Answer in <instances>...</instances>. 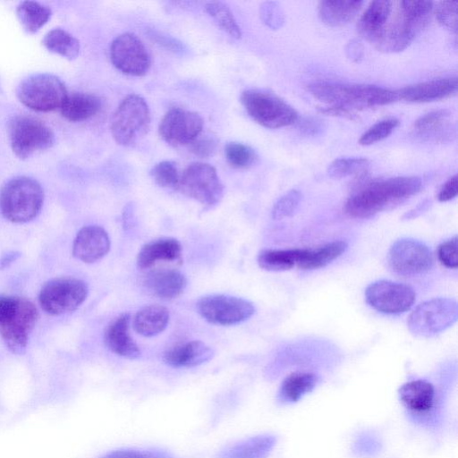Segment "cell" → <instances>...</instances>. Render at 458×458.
<instances>
[{
    "label": "cell",
    "mask_w": 458,
    "mask_h": 458,
    "mask_svg": "<svg viewBox=\"0 0 458 458\" xmlns=\"http://www.w3.org/2000/svg\"><path fill=\"white\" fill-rule=\"evenodd\" d=\"M182 247L174 238H160L141 247L138 253L137 264L141 269H148L159 262H181Z\"/></svg>",
    "instance_id": "cell-25"
},
{
    "label": "cell",
    "mask_w": 458,
    "mask_h": 458,
    "mask_svg": "<svg viewBox=\"0 0 458 458\" xmlns=\"http://www.w3.org/2000/svg\"><path fill=\"white\" fill-rule=\"evenodd\" d=\"M110 59L117 70L131 76L145 75L151 65V56L147 47L132 33L121 34L113 40Z\"/></svg>",
    "instance_id": "cell-16"
},
{
    "label": "cell",
    "mask_w": 458,
    "mask_h": 458,
    "mask_svg": "<svg viewBox=\"0 0 458 458\" xmlns=\"http://www.w3.org/2000/svg\"><path fill=\"white\" fill-rule=\"evenodd\" d=\"M197 310L208 322L220 326H233L248 320L255 312L253 304L242 298L212 294L200 298Z\"/></svg>",
    "instance_id": "cell-13"
},
{
    "label": "cell",
    "mask_w": 458,
    "mask_h": 458,
    "mask_svg": "<svg viewBox=\"0 0 458 458\" xmlns=\"http://www.w3.org/2000/svg\"><path fill=\"white\" fill-rule=\"evenodd\" d=\"M298 249L263 250L258 255L259 266L267 271H286L296 267Z\"/></svg>",
    "instance_id": "cell-35"
},
{
    "label": "cell",
    "mask_w": 458,
    "mask_h": 458,
    "mask_svg": "<svg viewBox=\"0 0 458 458\" xmlns=\"http://www.w3.org/2000/svg\"><path fill=\"white\" fill-rule=\"evenodd\" d=\"M380 439L371 432H363L353 441L352 453L359 457L370 458L376 456L381 450Z\"/></svg>",
    "instance_id": "cell-42"
},
{
    "label": "cell",
    "mask_w": 458,
    "mask_h": 458,
    "mask_svg": "<svg viewBox=\"0 0 458 458\" xmlns=\"http://www.w3.org/2000/svg\"><path fill=\"white\" fill-rule=\"evenodd\" d=\"M8 135L13 153L21 159L51 148L55 141L54 133L46 123L25 114L9 121Z\"/></svg>",
    "instance_id": "cell-9"
},
{
    "label": "cell",
    "mask_w": 458,
    "mask_h": 458,
    "mask_svg": "<svg viewBox=\"0 0 458 458\" xmlns=\"http://www.w3.org/2000/svg\"><path fill=\"white\" fill-rule=\"evenodd\" d=\"M458 238H453L442 242L437 249V258L442 265L448 268H456L458 267L457 254Z\"/></svg>",
    "instance_id": "cell-45"
},
{
    "label": "cell",
    "mask_w": 458,
    "mask_h": 458,
    "mask_svg": "<svg viewBox=\"0 0 458 458\" xmlns=\"http://www.w3.org/2000/svg\"><path fill=\"white\" fill-rule=\"evenodd\" d=\"M144 284L152 295L166 301L175 299L184 292L187 279L178 270L161 268L148 273Z\"/></svg>",
    "instance_id": "cell-23"
},
{
    "label": "cell",
    "mask_w": 458,
    "mask_h": 458,
    "mask_svg": "<svg viewBox=\"0 0 458 458\" xmlns=\"http://www.w3.org/2000/svg\"><path fill=\"white\" fill-rule=\"evenodd\" d=\"M456 77L434 79L397 90L398 99L411 103H428L448 98L456 94Z\"/></svg>",
    "instance_id": "cell-20"
},
{
    "label": "cell",
    "mask_w": 458,
    "mask_h": 458,
    "mask_svg": "<svg viewBox=\"0 0 458 458\" xmlns=\"http://www.w3.org/2000/svg\"><path fill=\"white\" fill-rule=\"evenodd\" d=\"M68 93L63 81L48 73L34 74L21 82L19 100L30 109L50 112L61 108Z\"/></svg>",
    "instance_id": "cell-10"
},
{
    "label": "cell",
    "mask_w": 458,
    "mask_h": 458,
    "mask_svg": "<svg viewBox=\"0 0 458 458\" xmlns=\"http://www.w3.org/2000/svg\"><path fill=\"white\" fill-rule=\"evenodd\" d=\"M369 166V161L364 157H341L332 161L327 172L333 179H341L347 176L361 174Z\"/></svg>",
    "instance_id": "cell-37"
},
{
    "label": "cell",
    "mask_w": 458,
    "mask_h": 458,
    "mask_svg": "<svg viewBox=\"0 0 458 458\" xmlns=\"http://www.w3.org/2000/svg\"><path fill=\"white\" fill-rule=\"evenodd\" d=\"M87 284L75 277H57L47 282L41 288L38 302L50 315H61L78 309L87 299Z\"/></svg>",
    "instance_id": "cell-12"
},
{
    "label": "cell",
    "mask_w": 458,
    "mask_h": 458,
    "mask_svg": "<svg viewBox=\"0 0 458 458\" xmlns=\"http://www.w3.org/2000/svg\"><path fill=\"white\" fill-rule=\"evenodd\" d=\"M42 43L48 51L69 60L77 58L81 50L79 40L60 28L48 31L45 35Z\"/></svg>",
    "instance_id": "cell-34"
},
{
    "label": "cell",
    "mask_w": 458,
    "mask_h": 458,
    "mask_svg": "<svg viewBox=\"0 0 458 458\" xmlns=\"http://www.w3.org/2000/svg\"><path fill=\"white\" fill-rule=\"evenodd\" d=\"M319 112L327 115L338 116L349 120H357L358 118L352 110L341 106H329L319 108Z\"/></svg>",
    "instance_id": "cell-52"
},
{
    "label": "cell",
    "mask_w": 458,
    "mask_h": 458,
    "mask_svg": "<svg viewBox=\"0 0 458 458\" xmlns=\"http://www.w3.org/2000/svg\"><path fill=\"white\" fill-rule=\"evenodd\" d=\"M177 189L206 208L218 204L225 192L216 168L201 162L192 163L185 168Z\"/></svg>",
    "instance_id": "cell-11"
},
{
    "label": "cell",
    "mask_w": 458,
    "mask_h": 458,
    "mask_svg": "<svg viewBox=\"0 0 458 458\" xmlns=\"http://www.w3.org/2000/svg\"><path fill=\"white\" fill-rule=\"evenodd\" d=\"M458 2L442 1L436 7V17L438 22L447 30L457 33L458 30Z\"/></svg>",
    "instance_id": "cell-43"
},
{
    "label": "cell",
    "mask_w": 458,
    "mask_h": 458,
    "mask_svg": "<svg viewBox=\"0 0 458 458\" xmlns=\"http://www.w3.org/2000/svg\"><path fill=\"white\" fill-rule=\"evenodd\" d=\"M259 16L262 22L271 30L280 29L285 21L280 4L273 1H267L260 4Z\"/></svg>",
    "instance_id": "cell-44"
},
{
    "label": "cell",
    "mask_w": 458,
    "mask_h": 458,
    "mask_svg": "<svg viewBox=\"0 0 458 458\" xmlns=\"http://www.w3.org/2000/svg\"><path fill=\"white\" fill-rule=\"evenodd\" d=\"M399 125L396 118H386L370 126L359 139L362 146H369L386 139Z\"/></svg>",
    "instance_id": "cell-40"
},
{
    "label": "cell",
    "mask_w": 458,
    "mask_h": 458,
    "mask_svg": "<svg viewBox=\"0 0 458 458\" xmlns=\"http://www.w3.org/2000/svg\"><path fill=\"white\" fill-rule=\"evenodd\" d=\"M44 202L40 183L28 176L9 180L0 190V212L10 222L21 224L34 219Z\"/></svg>",
    "instance_id": "cell-4"
},
{
    "label": "cell",
    "mask_w": 458,
    "mask_h": 458,
    "mask_svg": "<svg viewBox=\"0 0 458 458\" xmlns=\"http://www.w3.org/2000/svg\"><path fill=\"white\" fill-rule=\"evenodd\" d=\"M347 246L344 241H335L315 249H298L296 267L309 270L324 267L339 258Z\"/></svg>",
    "instance_id": "cell-30"
},
{
    "label": "cell",
    "mask_w": 458,
    "mask_h": 458,
    "mask_svg": "<svg viewBox=\"0 0 458 458\" xmlns=\"http://www.w3.org/2000/svg\"><path fill=\"white\" fill-rule=\"evenodd\" d=\"M428 21L412 18L398 6L396 15L391 19L374 47L381 52L397 53L407 48L416 35Z\"/></svg>",
    "instance_id": "cell-18"
},
{
    "label": "cell",
    "mask_w": 458,
    "mask_h": 458,
    "mask_svg": "<svg viewBox=\"0 0 458 458\" xmlns=\"http://www.w3.org/2000/svg\"><path fill=\"white\" fill-rule=\"evenodd\" d=\"M38 317V310L30 301L0 295V335L13 353L25 351Z\"/></svg>",
    "instance_id": "cell-3"
},
{
    "label": "cell",
    "mask_w": 458,
    "mask_h": 458,
    "mask_svg": "<svg viewBox=\"0 0 458 458\" xmlns=\"http://www.w3.org/2000/svg\"><path fill=\"white\" fill-rule=\"evenodd\" d=\"M276 443L272 435L255 436L225 448L217 458H267Z\"/></svg>",
    "instance_id": "cell-32"
},
{
    "label": "cell",
    "mask_w": 458,
    "mask_h": 458,
    "mask_svg": "<svg viewBox=\"0 0 458 458\" xmlns=\"http://www.w3.org/2000/svg\"><path fill=\"white\" fill-rule=\"evenodd\" d=\"M170 319L169 310L162 305H148L140 309L132 318L134 330L146 337L162 333Z\"/></svg>",
    "instance_id": "cell-31"
},
{
    "label": "cell",
    "mask_w": 458,
    "mask_h": 458,
    "mask_svg": "<svg viewBox=\"0 0 458 458\" xmlns=\"http://www.w3.org/2000/svg\"><path fill=\"white\" fill-rule=\"evenodd\" d=\"M301 191L295 189L284 194L273 206L271 212L273 219L281 220L293 215L301 203Z\"/></svg>",
    "instance_id": "cell-41"
},
{
    "label": "cell",
    "mask_w": 458,
    "mask_h": 458,
    "mask_svg": "<svg viewBox=\"0 0 458 458\" xmlns=\"http://www.w3.org/2000/svg\"><path fill=\"white\" fill-rule=\"evenodd\" d=\"M241 102L249 115L269 129L290 126L298 121V112L276 94L258 89L244 90Z\"/></svg>",
    "instance_id": "cell-7"
},
{
    "label": "cell",
    "mask_w": 458,
    "mask_h": 458,
    "mask_svg": "<svg viewBox=\"0 0 458 458\" xmlns=\"http://www.w3.org/2000/svg\"><path fill=\"white\" fill-rule=\"evenodd\" d=\"M457 192L458 177L457 174H454L443 184L437 194V199L440 202L450 201L457 196Z\"/></svg>",
    "instance_id": "cell-49"
},
{
    "label": "cell",
    "mask_w": 458,
    "mask_h": 458,
    "mask_svg": "<svg viewBox=\"0 0 458 458\" xmlns=\"http://www.w3.org/2000/svg\"><path fill=\"white\" fill-rule=\"evenodd\" d=\"M102 458H174L170 454L159 450L120 449L113 451Z\"/></svg>",
    "instance_id": "cell-46"
},
{
    "label": "cell",
    "mask_w": 458,
    "mask_h": 458,
    "mask_svg": "<svg viewBox=\"0 0 458 458\" xmlns=\"http://www.w3.org/2000/svg\"><path fill=\"white\" fill-rule=\"evenodd\" d=\"M154 182L162 188L177 189L180 174L176 164L170 160H164L156 164L150 170Z\"/></svg>",
    "instance_id": "cell-39"
},
{
    "label": "cell",
    "mask_w": 458,
    "mask_h": 458,
    "mask_svg": "<svg viewBox=\"0 0 458 458\" xmlns=\"http://www.w3.org/2000/svg\"><path fill=\"white\" fill-rule=\"evenodd\" d=\"M217 140L211 136H199L189 146V149L195 156L204 158L209 157L215 154L217 148Z\"/></svg>",
    "instance_id": "cell-47"
},
{
    "label": "cell",
    "mask_w": 458,
    "mask_h": 458,
    "mask_svg": "<svg viewBox=\"0 0 458 458\" xmlns=\"http://www.w3.org/2000/svg\"><path fill=\"white\" fill-rule=\"evenodd\" d=\"M99 97L84 92L68 94L61 106L62 115L70 122H82L95 116L101 109Z\"/></svg>",
    "instance_id": "cell-28"
},
{
    "label": "cell",
    "mask_w": 458,
    "mask_h": 458,
    "mask_svg": "<svg viewBox=\"0 0 458 458\" xmlns=\"http://www.w3.org/2000/svg\"><path fill=\"white\" fill-rule=\"evenodd\" d=\"M390 267L403 276H415L427 273L433 266V254L422 242L402 238L391 246L388 252Z\"/></svg>",
    "instance_id": "cell-14"
},
{
    "label": "cell",
    "mask_w": 458,
    "mask_h": 458,
    "mask_svg": "<svg viewBox=\"0 0 458 458\" xmlns=\"http://www.w3.org/2000/svg\"><path fill=\"white\" fill-rule=\"evenodd\" d=\"M16 14L23 29L33 34L48 21L52 12L48 6L38 2L23 1L17 6Z\"/></svg>",
    "instance_id": "cell-33"
},
{
    "label": "cell",
    "mask_w": 458,
    "mask_h": 458,
    "mask_svg": "<svg viewBox=\"0 0 458 458\" xmlns=\"http://www.w3.org/2000/svg\"><path fill=\"white\" fill-rule=\"evenodd\" d=\"M364 4L363 1H320L318 14L320 21L329 27H342L352 21Z\"/></svg>",
    "instance_id": "cell-26"
},
{
    "label": "cell",
    "mask_w": 458,
    "mask_h": 458,
    "mask_svg": "<svg viewBox=\"0 0 458 458\" xmlns=\"http://www.w3.org/2000/svg\"><path fill=\"white\" fill-rule=\"evenodd\" d=\"M204 8L206 13L214 19L225 32L236 39L242 38L240 26L227 4L212 1L206 3Z\"/></svg>",
    "instance_id": "cell-36"
},
{
    "label": "cell",
    "mask_w": 458,
    "mask_h": 458,
    "mask_svg": "<svg viewBox=\"0 0 458 458\" xmlns=\"http://www.w3.org/2000/svg\"><path fill=\"white\" fill-rule=\"evenodd\" d=\"M110 245L108 233L104 228L88 225L78 232L72 244V254L84 263H94L108 253Z\"/></svg>",
    "instance_id": "cell-19"
},
{
    "label": "cell",
    "mask_w": 458,
    "mask_h": 458,
    "mask_svg": "<svg viewBox=\"0 0 458 458\" xmlns=\"http://www.w3.org/2000/svg\"><path fill=\"white\" fill-rule=\"evenodd\" d=\"M345 54L347 58L354 63H360L364 56V47L358 39H351L345 46Z\"/></svg>",
    "instance_id": "cell-50"
},
{
    "label": "cell",
    "mask_w": 458,
    "mask_h": 458,
    "mask_svg": "<svg viewBox=\"0 0 458 458\" xmlns=\"http://www.w3.org/2000/svg\"><path fill=\"white\" fill-rule=\"evenodd\" d=\"M299 130L303 135L315 136L323 130V123L321 121L315 118H305L300 122Z\"/></svg>",
    "instance_id": "cell-51"
},
{
    "label": "cell",
    "mask_w": 458,
    "mask_h": 458,
    "mask_svg": "<svg viewBox=\"0 0 458 458\" xmlns=\"http://www.w3.org/2000/svg\"><path fill=\"white\" fill-rule=\"evenodd\" d=\"M307 90L321 102L352 111L389 105L398 99L396 91L369 84L315 81L307 86Z\"/></svg>",
    "instance_id": "cell-2"
},
{
    "label": "cell",
    "mask_w": 458,
    "mask_h": 458,
    "mask_svg": "<svg viewBox=\"0 0 458 458\" xmlns=\"http://www.w3.org/2000/svg\"><path fill=\"white\" fill-rule=\"evenodd\" d=\"M318 381V376L313 372H293L283 380L277 393V401L282 404L294 403L310 393Z\"/></svg>",
    "instance_id": "cell-27"
},
{
    "label": "cell",
    "mask_w": 458,
    "mask_h": 458,
    "mask_svg": "<svg viewBox=\"0 0 458 458\" xmlns=\"http://www.w3.org/2000/svg\"><path fill=\"white\" fill-rule=\"evenodd\" d=\"M393 5L392 1L371 2L358 21L359 35L374 46L386 28L393 13Z\"/></svg>",
    "instance_id": "cell-22"
},
{
    "label": "cell",
    "mask_w": 458,
    "mask_h": 458,
    "mask_svg": "<svg viewBox=\"0 0 458 458\" xmlns=\"http://www.w3.org/2000/svg\"><path fill=\"white\" fill-rule=\"evenodd\" d=\"M131 320L129 313H123L115 318L105 331L104 342L106 347L116 355L127 359H137L140 356V350L131 335Z\"/></svg>",
    "instance_id": "cell-21"
},
{
    "label": "cell",
    "mask_w": 458,
    "mask_h": 458,
    "mask_svg": "<svg viewBox=\"0 0 458 458\" xmlns=\"http://www.w3.org/2000/svg\"><path fill=\"white\" fill-rule=\"evenodd\" d=\"M21 256L18 251H8L0 258V269L10 267Z\"/></svg>",
    "instance_id": "cell-53"
},
{
    "label": "cell",
    "mask_w": 458,
    "mask_h": 458,
    "mask_svg": "<svg viewBox=\"0 0 458 458\" xmlns=\"http://www.w3.org/2000/svg\"><path fill=\"white\" fill-rule=\"evenodd\" d=\"M148 35L158 45L164 47L169 51L178 54L183 53L186 50L185 46L181 41H178L170 36L164 35L159 31L150 30Z\"/></svg>",
    "instance_id": "cell-48"
},
{
    "label": "cell",
    "mask_w": 458,
    "mask_h": 458,
    "mask_svg": "<svg viewBox=\"0 0 458 458\" xmlns=\"http://www.w3.org/2000/svg\"><path fill=\"white\" fill-rule=\"evenodd\" d=\"M225 156L233 167L239 169L251 166L258 159V156L252 148L236 141L225 145Z\"/></svg>",
    "instance_id": "cell-38"
},
{
    "label": "cell",
    "mask_w": 458,
    "mask_h": 458,
    "mask_svg": "<svg viewBox=\"0 0 458 458\" xmlns=\"http://www.w3.org/2000/svg\"><path fill=\"white\" fill-rule=\"evenodd\" d=\"M458 318V305L452 298H433L419 304L410 314L407 326L417 336L429 337L453 326Z\"/></svg>",
    "instance_id": "cell-8"
},
{
    "label": "cell",
    "mask_w": 458,
    "mask_h": 458,
    "mask_svg": "<svg viewBox=\"0 0 458 458\" xmlns=\"http://www.w3.org/2000/svg\"><path fill=\"white\" fill-rule=\"evenodd\" d=\"M369 305L385 314H400L409 310L415 302L416 293L408 284L390 280L371 283L365 290Z\"/></svg>",
    "instance_id": "cell-15"
},
{
    "label": "cell",
    "mask_w": 458,
    "mask_h": 458,
    "mask_svg": "<svg viewBox=\"0 0 458 458\" xmlns=\"http://www.w3.org/2000/svg\"><path fill=\"white\" fill-rule=\"evenodd\" d=\"M203 125V118L198 113L174 107L163 116L158 131L160 137L170 145H190L200 135Z\"/></svg>",
    "instance_id": "cell-17"
},
{
    "label": "cell",
    "mask_w": 458,
    "mask_h": 458,
    "mask_svg": "<svg viewBox=\"0 0 458 458\" xmlns=\"http://www.w3.org/2000/svg\"><path fill=\"white\" fill-rule=\"evenodd\" d=\"M150 122V111L145 99L131 94L115 109L111 119V133L119 145L133 146L148 133Z\"/></svg>",
    "instance_id": "cell-6"
},
{
    "label": "cell",
    "mask_w": 458,
    "mask_h": 458,
    "mask_svg": "<svg viewBox=\"0 0 458 458\" xmlns=\"http://www.w3.org/2000/svg\"><path fill=\"white\" fill-rule=\"evenodd\" d=\"M451 113L445 109L431 111L419 117L414 124L415 134L421 139L434 141H444L452 136L449 129Z\"/></svg>",
    "instance_id": "cell-29"
},
{
    "label": "cell",
    "mask_w": 458,
    "mask_h": 458,
    "mask_svg": "<svg viewBox=\"0 0 458 458\" xmlns=\"http://www.w3.org/2000/svg\"><path fill=\"white\" fill-rule=\"evenodd\" d=\"M402 405L415 423L435 428L442 421L444 394L426 379H414L404 383L398 391Z\"/></svg>",
    "instance_id": "cell-5"
},
{
    "label": "cell",
    "mask_w": 458,
    "mask_h": 458,
    "mask_svg": "<svg viewBox=\"0 0 458 458\" xmlns=\"http://www.w3.org/2000/svg\"><path fill=\"white\" fill-rule=\"evenodd\" d=\"M422 188L417 176H397L374 181L360 187L346 200L344 212L354 218H368L396 206Z\"/></svg>",
    "instance_id": "cell-1"
},
{
    "label": "cell",
    "mask_w": 458,
    "mask_h": 458,
    "mask_svg": "<svg viewBox=\"0 0 458 458\" xmlns=\"http://www.w3.org/2000/svg\"><path fill=\"white\" fill-rule=\"evenodd\" d=\"M214 357V351L205 343L193 340L181 343L167 349L164 361L174 368H191L208 362Z\"/></svg>",
    "instance_id": "cell-24"
}]
</instances>
